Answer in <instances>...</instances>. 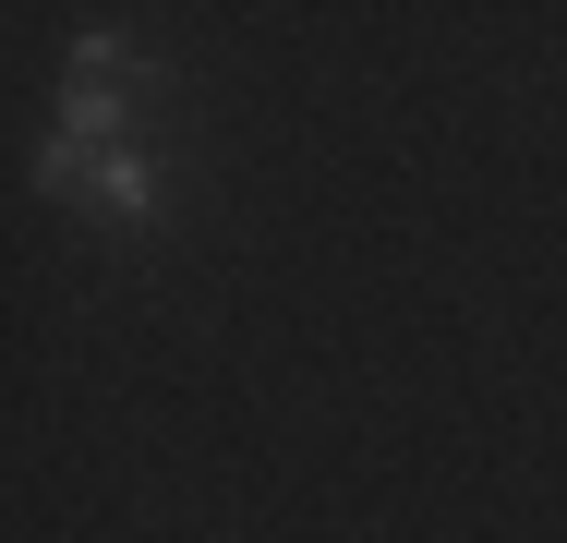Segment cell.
I'll return each instance as SVG.
<instances>
[{"instance_id": "2", "label": "cell", "mask_w": 567, "mask_h": 543, "mask_svg": "<svg viewBox=\"0 0 567 543\" xmlns=\"http://www.w3.org/2000/svg\"><path fill=\"white\" fill-rule=\"evenodd\" d=\"M37 194L73 206V217H110V229H157V206H169V182H157L145 145H110V157H49L37 145Z\"/></svg>"}, {"instance_id": "1", "label": "cell", "mask_w": 567, "mask_h": 543, "mask_svg": "<svg viewBox=\"0 0 567 543\" xmlns=\"http://www.w3.org/2000/svg\"><path fill=\"white\" fill-rule=\"evenodd\" d=\"M157 85H169L157 49H133V37H110V24H85V37L61 49V121H49V157H110V145H133V121H145Z\"/></svg>"}]
</instances>
